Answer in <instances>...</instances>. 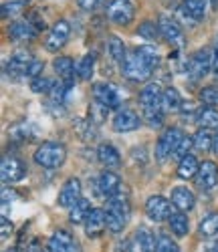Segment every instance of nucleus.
Returning <instances> with one entry per match:
<instances>
[{"instance_id": "nucleus-50", "label": "nucleus", "mask_w": 218, "mask_h": 252, "mask_svg": "<svg viewBox=\"0 0 218 252\" xmlns=\"http://www.w3.org/2000/svg\"><path fill=\"white\" fill-rule=\"evenodd\" d=\"M6 252H14V250H6Z\"/></svg>"}, {"instance_id": "nucleus-5", "label": "nucleus", "mask_w": 218, "mask_h": 252, "mask_svg": "<svg viewBox=\"0 0 218 252\" xmlns=\"http://www.w3.org/2000/svg\"><path fill=\"white\" fill-rule=\"evenodd\" d=\"M184 137H186V135H184L182 129H178V127L166 129V131L160 135L158 143H156V159H158V161H166L170 156H176V152H178V148H180V143H182Z\"/></svg>"}, {"instance_id": "nucleus-33", "label": "nucleus", "mask_w": 218, "mask_h": 252, "mask_svg": "<svg viewBox=\"0 0 218 252\" xmlns=\"http://www.w3.org/2000/svg\"><path fill=\"white\" fill-rule=\"evenodd\" d=\"M93 69H95V55L89 53L81 59V63L77 65V75L81 81H89L91 75H93Z\"/></svg>"}, {"instance_id": "nucleus-6", "label": "nucleus", "mask_w": 218, "mask_h": 252, "mask_svg": "<svg viewBox=\"0 0 218 252\" xmlns=\"http://www.w3.org/2000/svg\"><path fill=\"white\" fill-rule=\"evenodd\" d=\"M210 71H212V53L208 49H198L186 61V73L192 81L204 79Z\"/></svg>"}, {"instance_id": "nucleus-35", "label": "nucleus", "mask_w": 218, "mask_h": 252, "mask_svg": "<svg viewBox=\"0 0 218 252\" xmlns=\"http://www.w3.org/2000/svg\"><path fill=\"white\" fill-rule=\"evenodd\" d=\"M156 252H180V248L168 234H158V238H156Z\"/></svg>"}, {"instance_id": "nucleus-20", "label": "nucleus", "mask_w": 218, "mask_h": 252, "mask_svg": "<svg viewBox=\"0 0 218 252\" xmlns=\"http://www.w3.org/2000/svg\"><path fill=\"white\" fill-rule=\"evenodd\" d=\"M170 202L176 210H180V212H190V210L194 208V204H196V196L188 190V188L178 186V188H174L172 190Z\"/></svg>"}, {"instance_id": "nucleus-43", "label": "nucleus", "mask_w": 218, "mask_h": 252, "mask_svg": "<svg viewBox=\"0 0 218 252\" xmlns=\"http://www.w3.org/2000/svg\"><path fill=\"white\" fill-rule=\"evenodd\" d=\"M42 69H45V65H42L40 61H35L33 65H31V69H29V77H31V79H35V77L42 75Z\"/></svg>"}, {"instance_id": "nucleus-8", "label": "nucleus", "mask_w": 218, "mask_h": 252, "mask_svg": "<svg viewBox=\"0 0 218 252\" xmlns=\"http://www.w3.org/2000/svg\"><path fill=\"white\" fill-rule=\"evenodd\" d=\"M158 29H160L162 38L166 40L168 45H172L174 49H178V51L184 47V32L178 27L176 20H172L170 16H160L158 18Z\"/></svg>"}, {"instance_id": "nucleus-29", "label": "nucleus", "mask_w": 218, "mask_h": 252, "mask_svg": "<svg viewBox=\"0 0 218 252\" xmlns=\"http://www.w3.org/2000/svg\"><path fill=\"white\" fill-rule=\"evenodd\" d=\"M198 170H200V163H198V159H196L192 154L186 156V158H182L180 163H178V176H180L182 180H192V178H196Z\"/></svg>"}, {"instance_id": "nucleus-36", "label": "nucleus", "mask_w": 218, "mask_h": 252, "mask_svg": "<svg viewBox=\"0 0 218 252\" xmlns=\"http://www.w3.org/2000/svg\"><path fill=\"white\" fill-rule=\"evenodd\" d=\"M138 34H140L142 38H145V40H156V36L160 34V29H158L156 23H151V20H145V23L140 25Z\"/></svg>"}, {"instance_id": "nucleus-22", "label": "nucleus", "mask_w": 218, "mask_h": 252, "mask_svg": "<svg viewBox=\"0 0 218 252\" xmlns=\"http://www.w3.org/2000/svg\"><path fill=\"white\" fill-rule=\"evenodd\" d=\"M36 29L33 27L31 20H16L8 27V36L16 43H25V40H31L36 36Z\"/></svg>"}, {"instance_id": "nucleus-11", "label": "nucleus", "mask_w": 218, "mask_h": 252, "mask_svg": "<svg viewBox=\"0 0 218 252\" xmlns=\"http://www.w3.org/2000/svg\"><path fill=\"white\" fill-rule=\"evenodd\" d=\"M0 176H2L4 184H16L20 180H25L27 165L20 161L18 158L6 156V158H2V163H0Z\"/></svg>"}, {"instance_id": "nucleus-25", "label": "nucleus", "mask_w": 218, "mask_h": 252, "mask_svg": "<svg viewBox=\"0 0 218 252\" xmlns=\"http://www.w3.org/2000/svg\"><path fill=\"white\" fill-rule=\"evenodd\" d=\"M91 212H93L91 202H89V200H85V198H81L75 206L69 208V220H71L73 224H85V220L89 218Z\"/></svg>"}, {"instance_id": "nucleus-15", "label": "nucleus", "mask_w": 218, "mask_h": 252, "mask_svg": "<svg viewBox=\"0 0 218 252\" xmlns=\"http://www.w3.org/2000/svg\"><path fill=\"white\" fill-rule=\"evenodd\" d=\"M49 252H81L79 242L67 230H57L49 238Z\"/></svg>"}, {"instance_id": "nucleus-19", "label": "nucleus", "mask_w": 218, "mask_h": 252, "mask_svg": "<svg viewBox=\"0 0 218 252\" xmlns=\"http://www.w3.org/2000/svg\"><path fill=\"white\" fill-rule=\"evenodd\" d=\"M129 252H156V236L147 228L136 230V234L129 240Z\"/></svg>"}, {"instance_id": "nucleus-2", "label": "nucleus", "mask_w": 218, "mask_h": 252, "mask_svg": "<svg viewBox=\"0 0 218 252\" xmlns=\"http://www.w3.org/2000/svg\"><path fill=\"white\" fill-rule=\"evenodd\" d=\"M162 87L158 83H147L140 91V107L144 119L149 123V127H162L164 123V109H162Z\"/></svg>"}, {"instance_id": "nucleus-21", "label": "nucleus", "mask_w": 218, "mask_h": 252, "mask_svg": "<svg viewBox=\"0 0 218 252\" xmlns=\"http://www.w3.org/2000/svg\"><path fill=\"white\" fill-rule=\"evenodd\" d=\"M53 67H55V73L59 75V81H63L65 85H67V89H71L75 85V65H73V61L69 57H57Z\"/></svg>"}, {"instance_id": "nucleus-18", "label": "nucleus", "mask_w": 218, "mask_h": 252, "mask_svg": "<svg viewBox=\"0 0 218 252\" xmlns=\"http://www.w3.org/2000/svg\"><path fill=\"white\" fill-rule=\"evenodd\" d=\"M81 200V182L79 178H69L63 184L59 192V206L61 208H71Z\"/></svg>"}, {"instance_id": "nucleus-31", "label": "nucleus", "mask_w": 218, "mask_h": 252, "mask_svg": "<svg viewBox=\"0 0 218 252\" xmlns=\"http://www.w3.org/2000/svg\"><path fill=\"white\" fill-rule=\"evenodd\" d=\"M107 51H109L111 59L117 63L119 67L125 65L127 55H125V47H123V43H121V38H119V36H115V34L109 36V40H107Z\"/></svg>"}, {"instance_id": "nucleus-17", "label": "nucleus", "mask_w": 218, "mask_h": 252, "mask_svg": "<svg viewBox=\"0 0 218 252\" xmlns=\"http://www.w3.org/2000/svg\"><path fill=\"white\" fill-rule=\"evenodd\" d=\"M97 188H99V194L105 198H113L123 190L121 178L115 172H109V170L101 172V176L97 178Z\"/></svg>"}, {"instance_id": "nucleus-13", "label": "nucleus", "mask_w": 218, "mask_h": 252, "mask_svg": "<svg viewBox=\"0 0 218 252\" xmlns=\"http://www.w3.org/2000/svg\"><path fill=\"white\" fill-rule=\"evenodd\" d=\"M142 125V117L129 107H119L117 113L113 115V129L117 133H129L136 131Z\"/></svg>"}, {"instance_id": "nucleus-4", "label": "nucleus", "mask_w": 218, "mask_h": 252, "mask_svg": "<svg viewBox=\"0 0 218 252\" xmlns=\"http://www.w3.org/2000/svg\"><path fill=\"white\" fill-rule=\"evenodd\" d=\"M67 159V150L59 141H45L35 152V161L45 170H57Z\"/></svg>"}, {"instance_id": "nucleus-1", "label": "nucleus", "mask_w": 218, "mask_h": 252, "mask_svg": "<svg viewBox=\"0 0 218 252\" xmlns=\"http://www.w3.org/2000/svg\"><path fill=\"white\" fill-rule=\"evenodd\" d=\"M160 63V55L156 51L154 45H142L136 47L132 53L127 55L125 65L121 67L123 77H127L129 81H147L154 73V69Z\"/></svg>"}, {"instance_id": "nucleus-16", "label": "nucleus", "mask_w": 218, "mask_h": 252, "mask_svg": "<svg viewBox=\"0 0 218 252\" xmlns=\"http://www.w3.org/2000/svg\"><path fill=\"white\" fill-rule=\"evenodd\" d=\"M93 97L97 103H101L103 107H107L109 111L119 107V95L115 91V87H111L109 83H95L93 85Z\"/></svg>"}, {"instance_id": "nucleus-7", "label": "nucleus", "mask_w": 218, "mask_h": 252, "mask_svg": "<svg viewBox=\"0 0 218 252\" xmlns=\"http://www.w3.org/2000/svg\"><path fill=\"white\" fill-rule=\"evenodd\" d=\"M136 10H138V6L134 0H111L107 6V16L111 23H115L119 27H127L134 23Z\"/></svg>"}, {"instance_id": "nucleus-30", "label": "nucleus", "mask_w": 218, "mask_h": 252, "mask_svg": "<svg viewBox=\"0 0 218 252\" xmlns=\"http://www.w3.org/2000/svg\"><path fill=\"white\" fill-rule=\"evenodd\" d=\"M196 123L202 129H218V111L214 107H202L196 115Z\"/></svg>"}, {"instance_id": "nucleus-46", "label": "nucleus", "mask_w": 218, "mask_h": 252, "mask_svg": "<svg viewBox=\"0 0 218 252\" xmlns=\"http://www.w3.org/2000/svg\"><path fill=\"white\" fill-rule=\"evenodd\" d=\"M77 2H79V6L83 10H93L99 4V0H77Z\"/></svg>"}, {"instance_id": "nucleus-23", "label": "nucleus", "mask_w": 218, "mask_h": 252, "mask_svg": "<svg viewBox=\"0 0 218 252\" xmlns=\"http://www.w3.org/2000/svg\"><path fill=\"white\" fill-rule=\"evenodd\" d=\"M85 234L89 238H97L103 230L107 228V220H105V210H93L89 214V218L85 220Z\"/></svg>"}, {"instance_id": "nucleus-26", "label": "nucleus", "mask_w": 218, "mask_h": 252, "mask_svg": "<svg viewBox=\"0 0 218 252\" xmlns=\"http://www.w3.org/2000/svg\"><path fill=\"white\" fill-rule=\"evenodd\" d=\"M97 158L99 161L107 167H117L121 163V158H119V152L113 148V145H109V143H101L99 145V150H97Z\"/></svg>"}, {"instance_id": "nucleus-10", "label": "nucleus", "mask_w": 218, "mask_h": 252, "mask_svg": "<svg viewBox=\"0 0 218 252\" xmlns=\"http://www.w3.org/2000/svg\"><path fill=\"white\" fill-rule=\"evenodd\" d=\"M69 34H71V27H69L67 20H57V23L51 27V32L45 40V49L49 53H59V49H63L67 45Z\"/></svg>"}, {"instance_id": "nucleus-32", "label": "nucleus", "mask_w": 218, "mask_h": 252, "mask_svg": "<svg viewBox=\"0 0 218 252\" xmlns=\"http://www.w3.org/2000/svg\"><path fill=\"white\" fill-rule=\"evenodd\" d=\"M198 230H200V236H202V238H212V236H216V234H218V212H212V214L204 216V218L200 220Z\"/></svg>"}, {"instance_id": "nucleus-3", "label": "nucleus", "mask_w": 218, "mask_h": 252, "mask_svg": "<svg viewBox=\"0 0 218 252\" xmlns=\"http://www.w3.org/2000/svg\"><path fill=\"white\" fill-rule=\"evenodd\" d=\"M125 188V186H123ZM129 216H132V206H129L127 192L121 190L117 196L107 198V208H105V220H107V230L109 232H121L127 226Z\"/></svg>"}, {"instance_id": "nucleus-49", "label": "nucleus", "mask_w": 218, "mask_h": 252, "mask_svg": "<svg viewBox=\"0 0 218 252\" xmlns=\"http://www.w3.org/2000/svg\"><path fill=\"white\" fill-rule=\"evenodd\" d=\"M210 4H212V6H216V4H218V0H210Z\"/></svg>"}, {"instance_id": "nucleus-47", "label": "nucleus", "mask_w": 218, "mask_h": 252, "mask_svg": "<svg viewBox=\"0 0 218 252\" xmlns=\"http://www.w3.org/2000/svg\"><path fill=\"white\" fill-rule=\"evenodd\" d=\"M212 152H214V154L218 156V133L214 135V145H212Z\"/></svg>"}, {"instance_id": "nucleus-40", "label": "nucleus", "mask_w": 218, "mask_h": 252, "mask_svg": "<svg viewBox=\"0 0 218 252\" xmlns=\"http://www.w3.org/2000/svg\"><path fill=\"white\" fill-rule=\"evenodd\" d=\"M67 85H65L63 81H57V83H53V89L49 91V95H51V99L55 101V103H63L65 101V97H67Z\"/></svg>"}, {"instance_id": "nucleus-12", "label": "nucleus", "mask_w": 218, "mask_h": 252, "mask_svg": "<svg viewBox=\"0 0 218 252\" xmlns=\"http://www.w3.org/2000/svg\"><path fill=\"white\" fill-rule=\"evenodd\" d=\"M36 59L29 53V51H14L10 55V59L6 61V73L10 77H23V75H29V69Z\"/></svg>"}, {"instance_id": "nucleus-28", "label": "nucleus", "mask_w": 218, "mask_h": 252, "mask_svg": "<svg viewBox=\"0 0 218 252\" xmlns=\"http://www.w3.org/2000/svg\"><path fill=\"white\" fill-rule=\"evenodd\" d=\"M170 228H172V232L176 234V236H186L188 234V230H190V222H188V216L184 212H180V210L174 208V212L168 220Z\"/></svg>"}, {"instance_id": "nucleus-41", "label": "nucleus", "mask_w": 218, "mask_h": 252, "mask_svg": "<svg viewBox=\"0 0 218 252\" xmlns=\"http://www.w3.org/2000/svg\"><path fill=\"white\" fill-rule=\"evenodd\" d=\"M23 6H25L23 0H12V2H6V4L2 6V16H4V18L14 16V14H18L20 10H23Z\"/></svg>"}, {"instance_id": "nucleus-9", "label": "nucleus", "mask_w": 218, "mask_h": 252, "mask_svg": "<svg viewBox=\"0 0 218 252\" xmlns=\"http://www.w3.org/2000/svg\"><path fill=\"white\" fill-rule=\"evenodd\" d=\"M172 202L166 200L164 196H149L147 202H145V216L151 220V222H164V220H170L172 216Z\"/></svg>"}, {"instance_id": "nucleus-34", "label": "nucleus", "mask_w": 218, "mask_h": 252, "mask_svg": "<svg viewBox=\"0 0 218 252\" xmlns=\"http://www.w3.org/2000/svg\"><path fill=\"white\" fill-rule=\"evenodd\" d=\"M214 145V137L208 133V129H198L194 133V148L198 152H210Z\"/></svg>"}, {"instance_id": "nucleus-45", "label": "nucleus", "mask_w": 218, "mask_h": 252, "mask_svg": "<svg viewBox=\"0 0 218 252\" xmlns=\"http://www.w3.org/2000/svg\"><path fill=\"white\" fill-rule=\"evenodd\" d=\"M212 71L218 75V36L214 38V47H212Z\"/></svg>"}, {"instance_id": "nucleus-24", "label": "nucleus", "mask_w": 218, "mask_h": 252, "mask_svg": "<svg viewBox=\"0 0 218 252\" xmlns=\"http://www.w3.org/2000/svg\"><path fill=\"white\" fill-rule=\"evenodd\" d=\"M162 109L164 113H178L182 109V97L178 93V89L168 87L162 93Z\"/></svg>"}, {"instance_id": "nucleus-14", "label": "nucleus", "mask_w": 218, "mask_h": 252, "mask_svg": "<svg viewBox=\"0 0 218 252\" xmlns=\"http://www.w3.org/2000/svg\"><path fill=\"white\" fill-rule=\"evenodd\" d=\"M216 184H218V165L214 161H202L198 174H196V186L202 192H212Z\"/></svg>"}, {"instance_id": "nucleus-44", "label": "nucleus", "mask_w": 218, "mask_h": 252, "mask_svg": "<svg viewBox=\"0 0 218 252\" xmlns=\"http://www.w3.org/2000/svg\"><path fill=\"white\" fill-rule=\"evenodd\" d=\"M0 226H2V238H8L12 234V224L6 216H2V220H0Z\"/></svg>"}, {"instance_id": "nucleus-38", "label": "nucleus", "mask_w": 218, "mask_h": 252, "mask_svg": "<svg viewBox=\"0 0 218 252\" xmlns=\"http://www.w3.org/2000/svg\"><path fill=\"white\" fill-rule=\"evenodd\" d=\"M51 89H53V81L42 75H38L31 81V91H35V93H49Z\"/></svg>"}, {"instance_id": "nucleus-42", "label": "nucleus", "mask_w": 218, "mask_h": 252, "mask_svg": "<svg viewBox=\"0 0 218 252\" xmlns=\"http://www.w3.org/2000/svg\"><path fill=\"white\" fill-rule=\"evenodd\" d=\"M194 148V137H184L182 139V143H180V148H178V152H176V158H186V156H190V150Z\"/></svg>"}, {"instance_id": "nucleus-39", "label": "nucleus", "mask_w": 218, "mask_h": 252, "mask_svg": "<svg viewBox=\"0 0 218 252\" xmlns=\"http://www.w3.org/2000/svg\"><path fill=\"white\" fill-rule=\"evenodd\" d=\"M200 101L204 105H210V107H216L218 105V87L216 85H210V87H204L200 91Z\"/></svg>"}, {"instance_id": "nucleus-37", "label": "nucleus", "mask_w": 218, "mask_h": 252, "mask_svg": "<svg viewBox=\"0 0 218 252\" xmlns=\"http://www.w3.org/2000/svg\"><path fill=\"white\" fill-rule=\"evenodd\" d=\"M95 125H97V123H93L91 119H89V121L77 119V121H75V129H77L85 139H91V137H95V133H97V131H95Z\"/></svg>"}, {"instance_id": "nucleus-48", "label": "nucleus", "mask_w": 218, "mask_h": 252, "mask_svg": "<svg viewBox=\"0 0 218 252\" xmlns=\"http://www.w3.org/2000/svg\"><path fill=\"white\" fill-rule=\"evenodd\" d=\"M208 252H218V240H216L214 244H210V246H208Z\"/></svg>"}, {"instance_id": "nucleus-27", "label": "nucleus", "mask_w": 218, "mask_h": 252, "mask_svg": "<svg viewBox=\"0 0 218 252\" xmlns=\"http://www.w3.org/2000/svg\"><path fill=\"white\" fill-rule=\"evenodd\" d=\"M180 10L186 14V18L202 20L206 14V0H182Z\"/></svg>"}]
</instances>
